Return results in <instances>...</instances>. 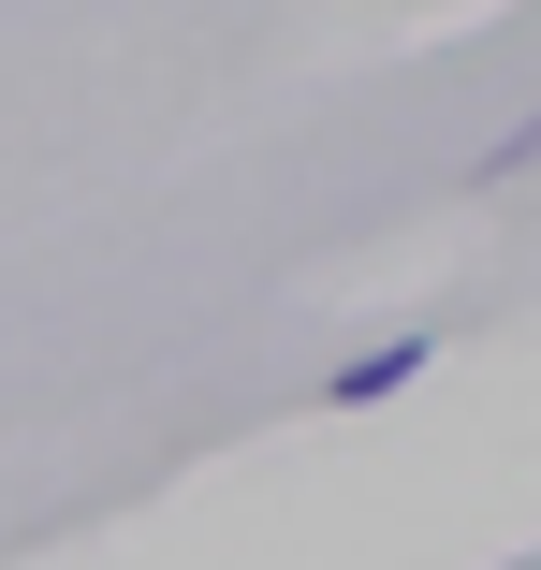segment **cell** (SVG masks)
Instances as JSON below:
<instances>
[{
	"mask_svg": "<svg viewBox=\"0 0 541 570\" xmlns=\"http://www.w3.org/2000/svg\"><path fill=\"white\" fill-rule=\"evenodd\" d=\"M424 352H440V336H381V352H352L337 381H322V410H381V395H410V381H424Z\"/></svg>",
	"mask_w": 541,
	"mask_h": 570,
	"instance_id": "1",
	"label": "cell"
},
{
	"mask_svg": "<svg viewBox=\"0 0 541 570\" xmlns=\"http://www.w3.org/2000/svg\"><path fill=\"white\" fill-rule=\"evenodd\" d=\"M527 161H541V118H527V132H498V161H483V176H527Z\"/></svg>",
	"mask_w": 541,
	"mask_h": 570,
	"instance_id": "2",
	"label": "cell"
}]
</instances>
